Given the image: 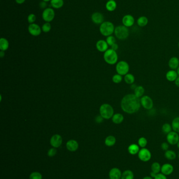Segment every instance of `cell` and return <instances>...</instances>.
Returning <instances> with one entry per match:
<instances>
[{"instance_id":"18","label":"cell","mask_w":179,"mask_h":179,"mask_svg":"<svg viewBox=\"0 0 179 179\" xmlns=\"http://www.w3.org/2000/svg\"><path fill=\"white\" fill-rule=\"evenodd\" d=\"M168 65L171 70H177L179 67V59L177 57H172L168 61Z\"/></svg>"},{"instance_id":"40","label":"cell","mask_w":179,"mask_h":179,"mask_svg":"<svg viewBox=\"0 0 179 179\" xmlns=\"http://www.w3.org/2000/svg\"><path fill=\"white\" fill-rule=\"evenodd\" d=\"M57 154V150L55 148H52L48 150L47 155L50 157H54Z\"/></svg>"},{"instance_id":"32","label":"cell","mask_w":179,"mask_h":179,"mask_svg":"<svg viewBox=\"0 0 179 179\" xmlns=\"http://www.w3.org/2000/svg\"><path fill=\"white\" fill-rule=\"evenodd\" d=\"M172 130L179 133V117H176L172 120L171 123Z\"/></svg>"},{"instance_id":"48","label":"cell","mask_w":179,"mask_h":179,"mask_svg":"<svg viewBox=\"0 0 179 179\" xmlns=\"http://www.w3.org/2000/svg\"><path fill=\"white\" fill-rule=\"evenodd\" d=\"M175 84L176 86L179 87V76L177 78V79L175 80Z\"/></svg>"},{"instance_id":"58","label":"cell","mask_w":179,"mask_h":179,"mask_svg":"<svg viewBox=\"0 0 179 179\" xmlns=\"http://www.w3.org/2000/svg\"></svg>"},{"instance_id":"14","label":"cell","mask_w":179,"mask_h":179,"mask_svg":"<svg viewBox=\"0 0 179 179\" xmlns=\"http://www.w3.org/2000/svg\"><path fill=\"white\" fill-rule=\"evenodd\" d=\"M174 171L173 166L170 163H165L161 166V173L166 176L171 175Z\"/></svg>"},{"instance_id":"8","label":"cell","mask_w":179,"mask_h":179,"mask_svg":"<svg viewBox=\"0 0 179 179\" xmlns=\"http://www.w3.org/2000/svg\"><path fill=\"white\" fill-rule=\"evenodd\" d=\"M138 158L142 162H148L150 160L152 157L151 151L146 148H141L138 154Z\"/></svg>"},{"instance_id":"42","label":"cell","mask_w":179,"mask_h":179,"mask_svg":"<svg viewBox=\"0 0 179 179\" xmlns=\"http://www.w3.org/2000/svg\"><path fill=\"white\" fill-rule=\"evenodd\" d=\"M169 144L167 142H163L161 144V148L163 151H167L169 148Z\"/></svg>"},{"instance_id":"44","label":"cell","mask_w":179,"mask_h":179,"mask_svg":"<svg viewBox=\"0 0 179 179\" xmlns=\"http://www.w3.org/2000/svg\"><path fill=\"white\" fill-rule=\"evenodd\" d=\"M103 119H103V117L101 116H99L97 117V118L96 119V121L97 123H100L103 121Z\"/></svg>"},{"instance_id":"30","label":"cell","mask_w":179,"mask_h":179,"mask_svg":"<svg viewBox=\"0 0 179 179\" xmlns=\"http://www.w3.org/2000/svg\"><path fill=\"white\" fill-rule=\"evenodd\" d=\"M124 81L126 83L129 85L134 84L135 82V77L134 75L128 73L124 76Z\"/></svg>"},{"instance_id":"51","label":"cell","mask_w":179,"mask_h":179,"mask_svg":"<svg viewBox=\"0 0 179 179\" xmlns=\"http://www.w3.org/2000/svg\"><path fill=\"white\" fill-rule=\"evenodd\" d=\"M5 55L4 52L3 51H1L0 52V57H1V58H3Z\"/></svg>"},{"instance_id":"6","label":"cell","mask_w":179,"mask_h":179,"mask_svg":"<svg viewBox=\"0 0 179 179\" xmlns=\"http://www.w3.org/2000/svg\"><path fill=\"white\" fill-rule=\"evenodd\" d=\"M129 65L126 61L121 60L117 63L115 65V70L119 75H124L129 72Z\"/></svg>"},{"instance_id":"4","label":"cell","mask_w":179,"mask_h":179,"mask_svg":"<svg viewBox=\"0 0 179 179\" xmlns=\"http://www.w3.org/2000/svg\"><path fill=\"white\" fill-rule=\"evenodd\" d=\"M100 116L106 119L112 118L114 115V110L111 105L108 104H104L101 105L99 109Z\"/></svg>"},{"instance_id":"27","label":"cell","mask_w":179,"mask_h":179,"mask_svg":"<svg viewBox=\"0 0 179 179\" xmlns=\"http://www.w3.org/2000/svg\"><path fill=\"white\" fill-rule=\"evenodd\" d=\"M148 19L147 17L144 16L139 17L137 19V25L141 27H143L147 25V24L148 23Z\"/></svg>"},{"instance_id":"21","label":"cell","mask_w":179,"mask_h":179,"mask_svg":"<svg viewBox=\"0 0 179 179\" xmlns=\"http://www.w3.org/2000/svg\"><path fill=\"white\" fill-rule=\"evenodd\" d=\"M140 150V147L136 144H131L128 147V151L131 155H136L138 154Z\"/></svg>"},{"instance_id":"57","label":"cell","mask_w":179,"mask_h":179,"mask_svg":"<svg viewBox=\"0 0 179 179\" xmlns=\"http://www.w3.org/2000/svg\"><path fill=\"white\" fill-rule=\"evenodd\" d=\"M178 157H179V155H178Z\"/></svg>"},{"instance_id":"28","label":"cell","mask_w":179,"mask_h":179,"mask_svg":"<svg viewBox=\"0 0 179 179\" xmlns=\"http://www.w3.org/2000/svg\"><path fill=\"white\" fill-rule=\"evenodd\" d=\"M64 1L63 0H51V5L52 7L58 9L63 7L64 5Z\"/></svg>"},{"instance_id":"16","label":"cell","mask_w":179,"mask_h":179,"mask_svg":"<svg viewBox=\"0 0 179 179\" xmlns=\"http://www.w3.org/2000/svg\"><path fill=\"white\" fill-rule=\"evenodd\" d=\"M92 20L96 24H101L104 22V15L101 13L95 12L92 14Z\"/></svg>"},{"instance_id":"13","label":"cell","mask_w":179,"mask_h":179,"mask_svg":"<svg viewBox=\"0 0 179 179\" xmlns=\"http://www.w3.org/2000/svg\"><path fill=\"white\" fill-rule=\"evenodd\" d=\"M135 19L134 17L130 15L127 14L123 17L122 19V23L123 25L127 27H130L134 25Z\"/></svg>"},{"instance_id":"56","label":"cell","mask_w":179,"mask_h":179,"mask_svg":"<svg viewBox=\"0 0 179 179\" xmlns=\"http://www.w3.org/2000/svg\"><path fill=\"white\" fill-rule=\"evenodd\" d=\"M178 47H179V42H178Z\"/></svg>"},{"instance_id":"29","label":"cell","mask_w":179,"mask_h":179,"mask_svg":"<svg viewBox=\"0 0 179 179\" xmlns=\"http://www.w3.org/2000/svg\"><path fill=\"white\" fill-rule=\"evenodd\" d=\"M9 47V43L6 39L1 38L0 39V49L1 51H4L7 50Z\"/></svg>"},{"instance_id":"11","label":"cell","mask_w":179,"mask_h":179,"mask_svg":"<svg viewBox=\"0 0 179 179\" xmlns=\"http://www.w3.org/2000/svg\"><path fill=\"white\" fill-rule=\"evenodd\" d=\"M28 30L29 33L34 36H39L42 32V29L40 26L35 23L30 24L28 27Z\"/></svg>"},{"instance_id":"55","label":"cell","mask_w":179,"mask_h":179,"mask_svg":"<svg viewBox=\"0 0 179 179\" xmlns=\"http://www.w3.org/2000/svg\"><path fill=\"white\" fill-rule=\"evenodd\" d=\"M177 147H178V148H179V142H178V144H177Z\"/></svg>"},{"instance_id":"43","label":"cell","mask_w":179,"mask_h":179,"mask_svg":"<svg viewBox=\"0 0 179 179\" xmlns=\"http://www.w3.org/2000/svg\"><path fill=\"white\" fill-rule=\"evenodd\" d=\"M154 179H167V177L162 173H159L157 175Z\"/></svg>"},{"instance_id":"7","label":"cell","mask_w":179,"mask_h":179,"mask_svg":"<svg viewBox=\"0 0 179 179\" xmlns=\"http://www.w3.org/2000/svg\"><path fill=\"white\" fill-rule=\"evenodd\" d=\"M140 103L141 107L147 110H150L153 107L154 103L153 101L152 98L148 96H142L140 98Z\"/></svg>"},{"instance_id":"54","label":"cell","mask_w":179,"mask_h":179,"mask_svg":"<svg viewBox=\"0 0 179 179\" xmlns=\"http://www.w3.org/2000/svg\"><path fill=\"white\" fill-rule=\"evenodd\" d=\"M43 1H44V2H48V1H51V0H43Z\"/></svg>"},{"instance_id":"12","label":"cell","mask_w":179,"mask_h":179,"mask_svg":"<svg viewBox=\"0 0 179 179\" xmlns=\"http://www.w3.org/2000/svg\"><path fill=\"white\" fill-rule=\"evenodd\" d=\"M63 142V139L58 134L53 135L50 140V144L53 147L57 148L61 146Z\"/></svg>"},{"instance_id":"38","label":"cell","mask_w":179,"mask_h":179,"mask_svg":"<svg viewBox=\"0 0 179 179\" xmlns=\"http://www.w3.org/2000/svg\"><path fill=\"white\" fill-rule=\"evenodd\" d=\"M115 42H116V40H115V37L112 35L108 36L106 39V42L110 46H111L115 44Z\"/></svg>"},{"instance_id":"10","label":"cell","mask_w":179,"mask_h":179,"mask_svg":"<svg viewBox=\"0 0 179 179\" xmlns=\"http://www.w3.org/2000/svg\"><path fill=\"white\" fill-rule=\"evenodd\" d=\"M166 138L167 142L171 145L177 144L179 141V133L172 130V132L167 134Z\"/></svg>"},{"instance_id":"20","label":"cell","mask_w":179,"mask_h":179,"mask_svg":"<svg viewBox=\"0 0 179 179\" xmlns=\"http://www.w3.org/2000/svg\"><path fill=\"white\" fill-rule=\"evenodd\" d=\"M108 45L106 41L104 40H99L97 42L96 48L98 51L100 52H105L108 50Z\"/></svg>"},{"instance_id":"37","label":"cell","mask_w":179,"mask_h":179,"mask_svg":"<svg viewBox=\"0 0 179 179\" xmlns=\"http://www.w3.org/2000/svg\"><path fill=\"white\" fill-rule=\"evenodd\" d=\"M42 174L38 172H33L30 175V179H42Z\"/></svg>"},{"instance_id":"26","label":"cell","mask_w":179,"mask_h":179,"mask_svg":"<svg viewBox=\"0 0 179 179\" xmlns=\"http://www.w3.org/2000/svg\"><path fill=\"white\" fill-rule=\"evenodd\" d=\"M116 142V139L113 136H108L106 137L105 141V144L107 146L112 147L115 144Z\"/></svg>"},{"instance_id":"45","label":"cell","mask_w":179,"mask_h":179,"mask_svg":"<svg viewBox=\"0 0 179 179\" xmlns=\"http://www.w3.org/2000/svg\"><path fill=\"white\" fill-rule=\"evenodd\" d=\"M111 49H113V50H115L116 51L117 50H118V48H119V46H118V45L117 44H114L113 45L111 46Z\"/></svg>"},{"instance_id":"33","label":"cell","mask_w":179,"mask_h":179,"mask_svg":"<svg viewBox=\"0 0 179 179\" xmlns=\"http://www.w3.org/2000/svg\"><path fill=\"white\" fill-rule=\"evenodd\" d=\"M161 165L158 162H154L151 165V171L158 174L161 172Z\"/></svg>"},{"instance_id":"34","label":"cell","mask_w":179,"mask_h":179,"mask_svg":"<svg viewBox=\"0 0 179 179\" xmlns=\"http://www.w3.org/2000/svg\"><path fill=\"white\" fill-rule=\"evenodd\" d=\"M172 126L171 124L166 123L163 124L162 126V131L163 133L167 135V134L170 133L172 131Z\"/></svg>"},{"instance_id":"41","label":"cell","mask_w":179,"mask_h":179,"mask_svg":"<svg viewBox=\"0 0 179 179\" xmlns=\"http://www.w3.org/2000/svg\"><path fill=\"white\" fill-rule=\"evenodd\" d=\"M36 19V17L35 15L34 14H31L28 16L27 21H28V23L31 24L34 23L35 22Z\"/></svg>"},{"instance_id":"24","label":"cell","mask_w":179,"mask_h":179,"mask_svg":"<svg viewBox=\"0 0 179 179\" xmlns=\"http://www.w3.org/2000/svg\"><path fill=\"white\" fill-rule=\"evenodd\" d=\"M106 9L109 12L114 11L117 8V3L114 0H109L106 4Z\"/></svg>"},{"instance_id":"2","label":"cell","mask_w":179,"mask_h":179,"mask_svg":"<svg viewBox=\"0 0 179 179\" xmlns=\"http://www.w3.org/2000/svg\"><path fill=\"white\" fill-rule=\"evenodd\" d=\"M115 29V27L113 24L108 21L104 22L99 27V30L101 34L107 37L112 35L114 33Z\"/></svg>"},{"instance_id":"36","label":"cell","mask_w":179,"mask_h":179,"mask_svg":"<svg viewBox=\"0 0 179 179\" xmlns=\"http://www.w3.org/2000/svg\"><path fill=\"white\" fill-rule=\"evenodd\" d=\"M123 75H119V74H115L114 75L112 78V80L115 83H120L123 81Z\"/></svg>"},{"instance_id":"3","label":"cell","mask_w":179,"mask_h":179,"mask_svg":"<svg viewBox=\"0 0 179 179\" xmlns=\"http://www.w3.org/2000/svg\"><path fill=\"white\" fill-rule=\"evenodd\" d=\"M105 61L109 65H113L117 63L118 60V54L113 49H108L105 52L104 55Z\"/></svg>"},{"instance_id":"17","label":"cell","mask_w":179,"mask_h":179,"mask_svg":"<svg viewBox=\"0 0 179 179\" xmlns=\"http://www.w3.org/2000/svg\"><path fill=\"white\" fill-rule=\"evenodd\" d=\"M66 146L68 150L71 152H74L78 149L79 144L77 141L71 139L67 142Z\"/></svg>"},{"instance_id":"47","label":"cell","mask_w":179,"mask_h":179,"mask_svg":"<svg viewBox=\"0 0 179 179\" xmlns=\"http://www.w3.org/2000/svg\"><path fill=\"white\" fill-rule=\"evenodd\" d=\"M25 0H15V2L19 4H22L25 2Z\"/></svg>"},{"instance_id":"19","label":"cell","mask_w":179,"mask_h":179,"mask_svg":"<svg viewBox=\"0 0 179 179\" xmlns=\"http://www.w3.org/2000/svg\"><path fill=\"white\" fill-rule=\"evenodd\" d=\"M178 76L179 75H178L177 71L171 69L169 70L165 74L166 79L168 81L170 82H175Z\"/></svg>"},{"instance_id":"39","label":"cell","mask_w":179,"mask_h":179,"mask_svg":"<svg viewBox=\"0 0 179 179\" xmlns=\"http://www.w3.org/2000/svg\"><path fill=\"white\" fill-rule=\"evenodd\" d=\"M42 29L44 33H48L49 32L51 29V25L50 23L46 22V23L44 24L42 26Z\"/></svg>"},{"instance_id":"23","label":"cell","mask_w":179,"mask_h":179,"mask_svg":"<svg viewBox=\"0 0 179 179\" xmlns=\"http://www.w3.org/2000/svg\"><path fill=\"white\" fill-rule=\"evenodd\" d=\"M111 119L113 123L115 124H120L122 123L124 120V116L123 114L116 113L113 115V116Z\"/></svg>"},{"instance_id":"53","label":"cell","mask_w":179,"mask_h":179,"mask_svg":"<svg viewBox=\"0 0 179 179\" xmlns=\"http://www.w3.org/2000/svg\"><path fill=\"white\" fill-rule=\"evenodd\" d=\"M176 71H177V73H178V75L179 76V67L178 68V69L176 70Z\"/></svg>"},{"instance_id":"49","label":"cell","mask_w":179,"mask_h":179,"mask_svg":"<svg viewBox=\"0 0 179 179\" xmlns=\"http://www.w3.org/2000/svg\"><path fill=\"white\" fill-rule=\"evenodd\" d=\"M157 175V173H154V172H152V171H151L150 173V177H152V178H153V179H154V178L156 177Z\"/></svg>"},{"instance_id":"22","label":"cell","mask_w":179,"mask_h":179,"mask_svg":"<svg viewBox=\"0 0 179 179\" xmlns=\"http://www.w3.org/2000/svg\"><path fill=\"white\" fill-rule=\"evenodd\" d=\"M134 91V95L136 96L137 98H140L142 96H144L145 93V89L144 88V86H137Z\"/></svg>"},{"instance_id":"9","label":"cell","mask_w":179,"mask_h":179,"mask_svg":"<svg viewBox=\"0 0 179 179\" xmlns=\"http://www.w3.org/2000/svg\"><path fill=\"white\" fill-rule=\"evenodd\" d=\"M54 10L52 8H46L42 13V18L47 23L51 22L55 18Z\"/></svg>"},{"instance_id":"5","label":"cell","mask_w":179,"mask_h":179,"mask_svg":"<svg viewBox=\"0 0 179 179\" xmlns=\"http://www.w3.org/2000/svg\"><path fill=\"white\" fill-rule=\"evenodd\" d=\"M115 35L119 40H126L129 35V30L124 25H119L115 27Z\"/></svg>"},{"instance_id":"35","label":"cell","mask_w":179,"mask_h":179,"mask_svg":"<svg viewBox=\"0 0 179 179\" xmlns=\"http://www.w3.org/2000/svg\"><path fill=\"white\" fill-rule=\"evenodd\" d=\"M147 144H148V140L146 138L144 137L139 138V139L138 140V144L141 148H146Z\"/></svg>"},{"instance_id":"15","label":"cell","mask_w":179,"mask_h":179,"mask_svg":"<svg viewBox=\"0 0 179 179\" xmlns=\"http://www.w3.org/2000/svg\"><path fill=\"white\" fill-rule=\"evenodd\" d=\"M122 172L117 167L112 168L109 172V177L110 179H121Z\"/></svg>"},{"instance_id":"31","label":"cell","mask_w":179,"mask_h":179,"mask_svg":"<svg viewBox=\"0 0 179 179\" xmlns=\"http://www.w3.org/2000/svg\"><path fill=\"white\" fill-rule=\"evenodd\" d=\"M121 179H134V173L131 170H125L122 173Z\"/></svg>"},{"instance_id":"50","label":"cell","mask_w":179,"mask_h":179,"mask_svg":"<svg viewBox=\"0 0 179 179\" xmlns=\"http://www.w3.org/2000/svg\"><path fill=\"white\" fill-rule=\"evenodd\" d=\"M137 86H136V84H134V83L132 84L131 85H130V88H131L133 90H134L137 87Z\"/></svg>"},{"instance_id":"1","label":"cell","mask_w":179,"mask_h":179,"mask_svg":"<svg viewBox=\"0 0 179 179\" xmlns=\"http://www.w3.org/2000/svg\"><path fill=\"white\" fill-rule=\"evenodd\" d=\"M120 106L123 111L128 114L137 113L141 106L140 98L132 93L127 94L123 97Z\"/></svg>"},{"instance_id":"46","label":"cell","mask_w":179,"mask_h":179,"mask_svg":"<svg viewBox=\"0 0 179 179\" xmlns=\"http://www.w3.org/2000/svg\"><path fill=\"white\" fill-rule=\"evenodd\" d=\"M46 5H46V2H44V1H43L42 2H40V8H42V9H44V8H45Z\"/></svg>"},{"instance_id":"25","label":"cell","mask_w":179,"mask_h":179,"mask_svg":"<svg viewBox=\"0 0 179 179\" xmlns=\"http://www.w3.org/2000/svg\"><path fill=\"white\" fill-rule=\"evenodd\" d=\"M165 157L169 160H173L177 157V154L172 150H167L165 152Z\"/></svg>"},{"instance_id":"52","label":"cell","mask_w":179,"mask_h":179,"mask_svg":"<svg viewBox=\"0 0 179 179\" xmlns=\"http://www.w3.org/2000/svg\"><path fill=\"white\" fill-rule=\"evenodd\" d=\"M142 179H154L152 178V177L150 176H146V177H144V178Z\"/></svg>"}]
</instances>
